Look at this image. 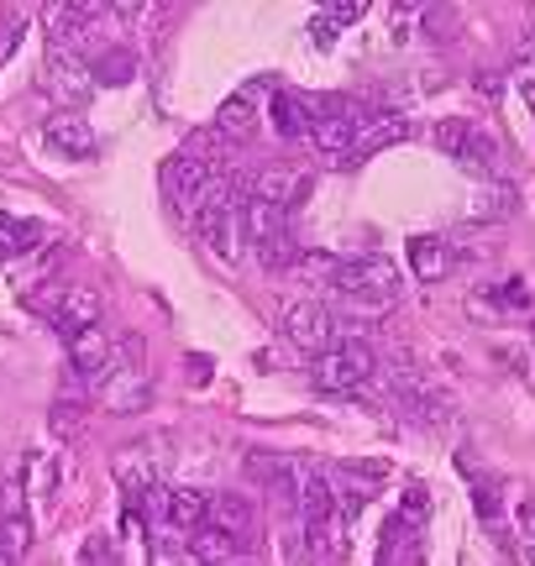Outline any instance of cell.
<instances>
[{"instance_id":"7","label":"cell","mask_w":535,"mask_h":566,"mask_svg":"<svg viewBox=\"0 0 535 566\" xmlns=\"http://www.w3.org/2000/svg\"><path fill=\"white\" fill-rule=\"evenodd\" d=\"M210 184H216V168L210 163H195V158H173L169 163V194H173V205H179V211L200 215Z\"/></svg>"},{"instance_id":"11","label":"cell","mask_w":535,"mask_h":566,"mask_svg":"<svg viewBox=\"0 0 535 566\" xmlns=\"http://www.w3.org/2000/svg\"><path fill=\"white\" fill-rule=\"evenodd\" d=\"M43 137H48V147H58L64 158H90V152H95V132H90L84 116H53L48 126H43Z\"/></svg>"},{"instance_id":"15","label":"cell","mask_w":535,"mask_h":566,"mask_svg":"<svg viewBox=\"0 0 535 566\" xmlns=\"http://www.w3.org/2000/svg\"><path fill=\"white\" fill-rule=\"evenodd\" d=\"M190 551H195L205 566L242 562V541H237V535H226V530H216V524H200L195 535H190Z\"/></svg>"},{"instance_id":"19","label":"cell","mask_w":535,"mask_h":566,"mask_svg":"<svg viewBox=\"0 0 535 566\" xmlns=\"http://www.w3.org/2000/svg\"><path fill=\"white\" fill-rule=\"evenodd\" d=\"M84 16H100V5H48V32H53V47L64 43H79L84 32Z\"/></svg>"},{"instance_id":"18","label":"cell","mask_w":535,"mask_h":566,"mask_svg":"<svg viewBox=\"0 0 535 566\" xmlns=\"http://www.w3.org/2000/svg\"><path fill=\"white\" fill-rule=\"evenodd\" d=\"M216 132L226 142H231V137H252V132H258V105H252L247 94H226V105L216 111Z\"/></svg>"},{"instance_id":"9","label":"cell","mask_w":535,"mask_h":566,"mask_svg":"<svg viewBox=\"0 0 535 566\" xmlns=\"http://www.w3.org/2000/svg\"><path fill=\"white\" fill-rule=\"evenodd\" d=\"M205 524H216V530H226V535L247 541V535L258 530V509H252V498L247 494H216L210 498V519H205Z\"/></svg>"},{"instance_id":"6","label":"cell","mask_w":535,"mask_h":566,"mask_svg":"<svg viewBox=\"0 0 535 566\" xmlns=\"http://www.w3.org/2000/svg\"><path fill=\"white\" fill-rule=\"evenodd\" d=\"M331 509H337L331 483H326L320 472L299 467V477H294V514H299V530H305V535H316L320 524L331 519Z\"/></svg>"},{"instance_id":"24","label":"cell","mask_w":535,"mask_h":566,"mask_svg":"<svg viewBox=\"0 0 535 566\" xmlns=\"http://www.w3.org/2000/svg\"><path fill=\"white\" fill-rule=\"evenodd\" d=\"M467 137H473V126H467V121H457V116L436 121V132H431V142H436V147H441V152H446V158H457Z\"/></svg>"},{"instance_id":"21","label":"cell","mask_w":535,"mask_h":566,"mask_svg":"<svg viewBox=\"0 0 535 566\" xmlns=\"http://www.w3.org/2000/svg\"><path fill=\"white\" fill-rule=\"evenodd\" d=\"M510 211H514V184H504V179L473 194V215H478V220H488V215H510Z\"/></svg>"},{"instance_id":"31","label":"cell","mask_w":535,"mask_h":566,"mask_svg":"<svg viewBox=\"0 0 535 566\" xmlns=\"http://www.w3.org/2000/svg\"><path fill=\"white\" fill-rule=\"evenodd\" d=\"M22 545H26V519L11 514L5 519V551H22Z\"/></svg>"},{"instance_id":"12","label":"cell","mask_w":535,"mask_h":566,"mask_svg":"<svg viewBox=\"0 0 535 566\" xmlns=\"http://www.w3.org/2000/svg\"><path fill=\"white\" fill-rule=\"evenodd\" d=\"M48 84H64V94H69V100H84V94H90V84H95V69H84V58H73L69 47H53Z\"/></svg>"},{"instance_id":"4","label":"cell","mask_w":535,"mask_h":566,"mask_svg":"<svg viewBox=\"0 0 535 566\" xmlns=\"http://www.w3.org/2000/svg\"><path fill=\"white\" fill-rule=\"evenodd\" d=\"M48 320L64 341H73V336H84L105 320V305H100L95 288H58V299L48 305Z\"/></svg>"},{"instance_id":"28","label":"cell","mask_w":535,"mask_h":566,"mask_svg":"<svg viewBox=\"0 0 535 566\" xmlns=\"http://www.w3.org/2000/svg\"><path fill=\"white\" fill-rule=\"evenodd\" d=\"M316 16L331 26V32H337V26H352L357 16H363V0H331V5H320Z\"/></svg>"},{"instance_id":"1","label":"cell","mask_w":535,"mask_h":566,"mask_svg":"<svg viewBox=\"0 0 535 566\" xmlns=\"http://www.w3.org/2000/svg\"><path fill=\"white\" fill-rule=\"evenodd\" d=\"M331 288H337L346 305L378 315V309L399 305L405 279H399V268L389 258H352V262H331Z\"/></svg>"},{"instance_id":"32","label":"cell","mask_w":535,"mask_h":566,"mask_svg":"<svg viewBox=\"0 0 535 566\" xmlns=\"http://www.w3.org/2000/svg\"><path fill=\"white\" fill-rule=\"evenodd\" d=\"M226 566H252V562H247V556H242V562H226Z\"/></svg>"},{"instance_id":"14","label":"cell","mask_w":535,"mask_h":566,"mask_svg":"<svg viewBox=\"0 0 535 566\" xmlns=\"http://www.w3.org/2000/svg\"><path fill=\"white\" fill-rule=\"evenodd\" d=\"M410 273L425 283H436L452 273V247L446 241H436V236H414L410 241Z\"/></svg>"},{"instance_id":"22","label":"cell","mask_w":535,"mask_h":566,"mask_svg":"<svg viewBox=\"0 0 535 566\" xmlns=\"http://www.w3.org/2000/svg\"><path fill=\"white\" fill-rule=\"evenodd\" d=\"M258 262H263L268 273H289L294 262H299V247H294V236L284 231V236H273V241H263V247H258Z\"/></svg>"},{"instance_id":"33","label":"cell","mask_w":535,"mask_h":566,"mask_svg":"<svg viewBox=\"0 0 535 566\" xmlns=\"http://www.w3.org/2000/svg\"><path fill=\"white\" fill-rule=\"evenodd\" d=\"M0 566H11V556H5V551H0Z\"/></svg>"},{"instance_id":"25","label":"cell","mask_w":535,"mask_h":566,"mask_svg":"<svg viewBox=\"0 0 535 566\" xmlns=\"http://www.w3.org/2000/svg\"><path fill=\"white\" fill-rule=\"evenodd\" d=\"M493 137H483V132H473V137L463 142V152H457V163H467V168H493Z\"/></svg>"},{"instance_id":"8","label":"cell","mask_w":535,"mask_h":566,"mask_svg":"<svg viewBox=\"0 0 535 566\" xmlns=\"http://www.w3.org/2000/svg\"><path fill=\"white\" fill-rule=\"evenodd\" d=\"M100 404L111 415H137L152 404V383L143 377V367H116V373L100 383Z\"/></svg>"},{"instance_id":"10","label":"cell","mask_w":535,"mask_h":566,"mask_svg":"<svg viewBox=\"0 0 535 566\" xmlns=\"http://www.w3.org/2000/svg\"><path fill=\"white\" fill-rule=\"evenodd\" d=\"M205 519H210V494H200V488H169V519H163V530L195 535Z\"/></svg>"},{"instance_id":"27","label":"cell","mask_w":535,"mask_h":566,"mask_svg":"<svg viewBox=\"0 0 535 566\" xmlns=\"http://www.w3.org/2000/svg\"><path fill=\"white\" fill-rule=\"evenodd\" d=\"M473 503H478V514L493 524V519L504 514V498H499V483H488V477H478L473 483Z\"/></svg>"},{"instance_id":"2","label":"cell","mask_w":535,"mask_h":566,"mask_svg":"<svg viewBox=\"0 0 535 566\" xmlns=\"http://www.w3.org/2000/svg\"><path fill=\"white\" fill-rule=\"evenodd\" d=\"M378 373V356L367 347L363 336H341L331 352L316 356V388L320 394H352V388H363L367 377Z\"/></svg>"},{"instance_id":"26","label":"cell","mask_w":535,"mask_h":566,"mask_svg":"<svg viewBox=\"0 0 535 566\" xmlns=\"http://www.w3.org/2000/svg\"><path fill=\"white\" fill-rule=\"evenodd\" d=\"M79 566H122V551H116V541H105V535H90L84 551H79Z\"/></svg>"},{"instance_id":"30","label":"cell","mask_w":535,"mask_h":566,"mask_svg":"<svg viewBox=\"0 0 535 566\" xmlns=\"http://www.w3.org/2000/svg\"><path fill=\"white\" fill-rule=\"evenodd\" d=\"M79 420H84V415H79V404H58V409H53V430H58V441H73V435H79Z\"/></svg>"},{"instance_id":"5","label":"cell","mask_w":535,"mask_h":566,"mask_svg":"<svg viewBox=\"0 0 535 566\" xmlns=\"http://www.w3.org/2000/svg\"><path fill=\"white\" fill-rule=\"evenodd\" d=\"M69 362L73 373L84 377L90 388H100L105 377L116 373V336H105V330H84V336H73L69 341Z\"/></svg>"},{"instance_id":"23","label":"cell","mask_w":535,"mask_h":566,"mask_svg":"<svg viewBox=\"0 0 535 566\" xmlns=\"http://www.w3.org/2000/svg\"><path fill=\"white\" fill-rule=\"evenodd\" d=\"M90 69H95V84H132L137 58H132V53H105V58H95Z\"/></svg>"},{"instance_id":"17","label":"cell","mask_w":535,"mask_h":566,"mask_svg":"<svg viewBox=\"0 0 535 566\" xmlns=\"http://www.w3.org/2000/svg\"><path fill=\"white\" fill-rule=\"evenodd\" d=\"M43 220H26V215H5L0 211V258H22L32 247H43Z\"/></svg>"},{"instance_id":"16","label":"cell","mask_w":535,"mask_h":566,"mask_svg":"<svg viewBox=\"0 0 535 566\" xmlns=\"http://www.w3.org/2000/svg\"><path fill=\"white\" fill-rule=\"evenodd\" d=\"M405 132H410V126H405V121H399V116H378V121H373V126H363V132H357V142H352V152H346V158H341L337 168L363 163L367 152H378V147H389V142H399V137H405Z\"/></svg>"},{"instance_id":"29","label":"cell","mask_w":535,"mask_h":566,"mask_svg":"<svg viewBox=\"0 0 535 566\" xmlns=\"http://www.w3.org/2000/svg\"><path fill=\"white\" fill-rule=\"evenodd\" d=\"M22 32H26V16H22V11H5V16H0V64L11 58V47L22 43Z\"/></svg>"},{"instance_id":"3","label":"cell","mask_w":535,"mask_h":566,"mask_svg":"<svg viewBox=\"0 0 535 566\" xmlns=\"http://www.w3.org/2000/svg\"><path fill=\"white\" fill-rule=\"evenodd\" d=\"M284 330H289V341L299 347V352H331L341 341V326H337V315L320 305V299H299V305H289V315H284Z\"/></svg>"},{"instance_id":"13","label":"cell","mask_w":535,"mask_h":566,"mask_svg":"<svg viewBox=\"0 0 535 566\" xmlns=\"http://www.w3.org/2000/svg\"><path fill=\"white\" fill-rule=\"evenodd\" d=\"M268 116H273V132H278V137H310V100H305V94L278 90L273 105H268Z\"/></svg>"},{"instance_id":"20","label":"cell","mask_w":535,"mask_h":566,"mask_svg":"<svg viewBox=\"0 0 535 566\" xmlns=\"http://www.w3.org/2000/svg\"><path fill=\"white\" fill-rule=\"evenodd\" d=\"M147 566H205L190 551V535H152V556H147Z\"/></svg>"}]
</instances>
